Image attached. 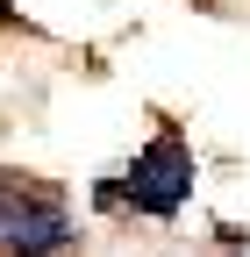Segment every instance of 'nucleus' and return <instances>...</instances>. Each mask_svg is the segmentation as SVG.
Wrapping results in <instances>:
<instances>
[{
    "instance_id": "1",
    "label": "nucleus",
    "mask_w": 250,
    "mask_h": 257,
    "mask_svg": "<svg viewBox=\"0 0 250 257\" xmlns=\"http://www.w3.org/2000/svg\"><path fill=\"white\" fill-rule=\"evenodd\" d=\"M79 243V214L57 186L0 165V257H65Z\"/></svg>"
},
{
    "instance_id": "2",
    "label": "nucleus",
    "mask_w": 250,
    "mask_h": 257,
    "mask_svg": "<svg viewBox=\"0 0 250 257\" xmlns=\"http://www.w3.org/2000/svg\"><path fill=\"white\" fill-rule=\"evenodd\" d=\"M193 186H200V157H193V143H186L179 128H158V136L129 157V172L114 179V200L136 207V214H150V221H172L186 200H193Z\"/></svg>"
},
{
    "instance_id": "3",
    "label": "nucleus",
    "mask_w": 250,
    "mask_h": 257,
    "mask_svg": "<svg viewBox=\"0 0 250 257\" xmlns=\"http://www.w3.org/2000/svg\"><path fill=\"white\" fill-rule=\"evenodd\" d=\"M0 22H8V0H0Z\"/></svg>"
}]
</instances>
